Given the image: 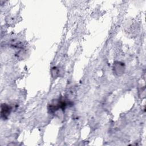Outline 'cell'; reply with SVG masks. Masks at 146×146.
Returning <instances> with one entry per match:
<instances>
[{"mask_svg":"<svg viewBox=\"0 0 146 146\" xmlns=\"http://www.w3.org/2000/svg\"><path fill=\"white\" fill-rule=\"evenodd\" d=\"M10 110L11 108L10 107V106L6 104H3L1 106V117H3L4 119L7 118L10 112Z\"/></svg>","mask_w":146,"mask_h":146,"instance_id":"cell-1","label":"cell"}]
</instances>
